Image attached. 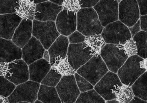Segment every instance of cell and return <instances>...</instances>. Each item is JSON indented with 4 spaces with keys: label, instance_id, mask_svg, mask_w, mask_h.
<instances>
[{
    "label": "cell",
    "instance_id": "cell-1",
    "mask_svg": "<svg viewBox=\"0 0 147 103\" xmlns=\"http://www.w3.org/2000/svg\"><path fill=\"white\" fill-rule=\"evenodd\" d=\"M103 29L93 8H81L77 13V30L85 36L99 35Z\"/></svg>",
    "mask_w": 147,
    "mask_h": 103
},
{
    "label": "cell",
    "instance_id": "cell-2",
    "mask_svg": "<svg viewBox=\"0 0 147 103\" xmlns=\"http://www.w3.org/2000/svg\"><path fill=\"white\" fill-rule=\"evenodd\" d=\"M109 70L101 56L98 55L92 57L86 64L80 67L77 72L94 86Z\"/></svg>",
    "mask_w": 147,
    "mask_h": 103
},
{
    "label": "cell",
    "instance_id": "cell-3",
    "mask_svg": "<svg viewBox=\"0 0 147 103\" xmlns=\"http://www.w3.org/2000/svg\"><path fill=\"white\" fill-rule=\"evenodd\" d=\"M32 35L38 40L45 49L48 50L60 36L56 23L53 21H33Z\"/></svg>",
    "mask_w": 147,
    "mask_h": 103
},
{
    "label": "cell",
    "instance_id": "cell-4",
    "mask_svg": "<svg viewBox=\"0 0 147 103\" xmlns=\"http://www.w3.org/2000/svg\"><path fill=\"white\" fill-rule=\"evenodd\" d=\"M143 59L137 55L129 57L117 73L122 84L132 86L138 78L146 72V70L141 65V62Z\"/></svg>",
    "mask_w": 147,
    "mask_h": 103
},
{
    "label": "cell",
    "instance_id": "cell-5",
    "mask_svg": "<svg viewBox=\"0 0 147 103\" xmlns=\"http://www.w3.org/2000/svg\"><path fill=\"white\" fill-rule=\"evenodd\" d=\"M100 55L110 71L116 74L129 58L119 45L113 44H106Z\"/></svg>",
    "mask_w": 147,
    "mask_h": 103
},
{
    "label": "cell",
    "instance_id": "cell-6",
    "mask_svg": "<svg viewBox=\"0 0 147 103\" xmlns=\"http://www.w3.org/2000/svg\"><path fill=\"white\" fill-rule=\"evenodd\" d=\"M101 35L107 44L122 45L132 38L128 27L117 20L107 25Z\"/></svg>",
    "mask_w": 147,
    "mask_h": 103
},
{
    "label": "cell",
    "instance_id": "cell-7",
    "mask_svg": "<svg viewBox=\"0 0 147 103\" xmlns=\"http://www.w3.org/2000/svg\"><path fill=\"white\" fill-rule=\"evenodd\" d=\"M40 83L28 81L17 85L13 93L7 98L9 103L26 102L34 103L38 99Z\"/></svg>",
    "mask_w": 147,
    "mask_h": 103
},
{
    "label": "cell",
    "instance_id": "cell-8",
    "mask_svg": "<svg viewBox=\"0 0 147 103\" xmlns=\"http://www.w3.org/2000/svg\"><path fill=\"white\" fill-rule=\"evenodd\" d=\"M56 89L62 103H75L80 94L74 75L62 77Z\"/></svg>",
    "mask_w": 147,
    "mask_h": 103
},
{
    "label": "cell",
    "instance_id": "cell-9",
    "mask_svg": "<svg viewBox=\"0 0 147 103\" xmlns=\"http://www.w3.org/2000/svg\"><path fill=\"white\" fill-rule=\"evenodd\" d=\"M92 57L85 42L69 45L67 59L75 71L86 64Z\"/></svg>",
    "mask_w": 147,
    "mask_h": 103
},
{
    "label": "cell",
    "instance_id": "cell-10",
    "mask_svg": "<svg viewBox=\"0 0 147 103\" xmlns=\"http://www.w3.org/2000/svg\"><path fill=\"white\" fill-rule=\"evenodd\" d=\"M140 9L136 0H123L118 5L119 20L130 27L140 19Z\"/></svg>",
    "mask_w": 147,
    "mask_h": 103
},
{
    "label": "cell",
    "instance_id": "cell-11",
    "mask_svg": "<svg viewBox=\"0 0 147 103\" xmlns=\"http://www.w3.org/2000/svg\"><path fill=\"white\" fill-rule=\"evenodd\" d=\"M118 3L117 1H99L93 8L98 15L102 26L117 21L118 18Z\"/></svg>",
    "mask_w": 147,
    "mask_h": 103
},
{
    "label": "cell",
    "instance_id": "cell-12",
    "mask_svg": "<svg viewBox=\"0 0 147 103\" xmlns=\"http://www.w3.org/2000/svg\"><path fill=\"white\" fill-rule=\"evenodd\" d=\"M122 84L117 74L109 71L96 84L94 89L105 100L109 101L116 99L113 91Z\"/></svg>",
    "mask_w": 147,
    "mask_h": 103
},
{
    "label": "cell",
    "instance_id": "cell-13",
    "mask_svg": "<svg viewBox=\"0 0 147 103\" xmlns=\"http://www.w3.org/2000/svg\"><path fill=\"white\" fill-rule=\"evenodd\" d=\"M5 77L16 86L27 82L29 79L28 65L21 59L9 63L8 71Z\"/></svg>",
    "mask_w": 147,
    "mask_h": 103
},
{
    "label": "cell",
    "instance_id": "cell-14",
    "mask_svg": "<svg viewBox=\"0 0 147 103\" xmlns=\"http://www.w3.org/2000/svg\"><path fill=\"white\" fill-rule=\"evenodd\" d=\"M56 25L59 33L63 36H69L77 28V13L63 9L57 17Z\"/></svg>",
    "mask_w": 147,
    "mask_h": 103
},
{
    "label": "cell",
    "instance_id": "cell-15",
    "mask_svg": "<svg viewBox=\"0 0 147 103\" xmlns=\"http://www.w3.org/2000/svg\"><path fill=\"white\" fill-rule=\"evenodd\" d=\"M62 10V6L48 1L36 4L34 18L40 21L54 22Z\"/></svg>",
    "mask_w": 147,
    "mask_h": 103
},
{
    "label": "cell",
    "instance_id": "cell-16",
    "mask_svg": "<svg viewBox=\"0 0 147 103\" xmlns=\"http://www.w3.org/2000/svg\"><path fill=\"white\" fill-rule=\"evenodd\" d=\"M45 49L40 41L32 36L26 45L22 48V60L28 65L41 59L43 57Z\"/></svg>",
    "mask_w": 147,
    "mask_h": 103
},
{
    "label": "cell",
    "instance_id": "cell-17",
    "mask_svg": "<svg viewBox=\"0 0 147 103\" xmlns=\"http://www.w3.org/2000/svg\"><path fill=\"white\" fill-rule=\"evenodd\" d=\"M22 20L16 14L0 15V38L12 40Z\"/></svg>",
    "mask_w": 147,
    "mask_h": 103
},
{
    "label": "cell",
    "instance_id": "cell-18",
    "mask_svg": "<svg viewBox=\"0 0 147 103\" xmlns=\"http://www.w3.org/2000/svg\"><path fill=\"white\" fill-rule=\"evenodd\" d=\"M22 58V50L11 40L0 38V63H11Z\"/></svg>",
    "mask_w": 147,
    "mask_h": 103
},
{
    "label": "cell",
    "instance_id": "cell-19",
    "mask_svg": "<svg viewBox=\"0 0 147 103\" xmlns=\"http://www.w3.org/2000/svg\"><path fill=\"white\" fill-rule=\"evenodd\" d=\"M32 20L22 19L15 30L12 41L21 49L23 48L32 37Z\"/></svg>",
    "mask_w": 147,
    "mask_h": 103
},
{
    "label": "cell",
    "instance_id": "cell-20",
    "mask_svg": "<svg viewBox=\"0 0 147 103\" xmlns=\"http://www.w3.org/2000/svg\"><path fill=\"white\" fill-rule=\"evenodd\" d=\"M52 68L50 62L44 59L38 60L28 66L29 80L41 83Z\"/></svg>",
    "mask_w": 147,
    "mask_h": 103
},
{
    "label": "cell",
    "instance_id": "cell-21",
    "mask_svg": "<svg viewBox=\"0 0 147 103\" xmlns=\"http://www.w3.org/2000/svg\"><path fill=\"white\" fill-rule=\"evenodd\" d=\"M69 46L68 38L60 35L48 49L51 64L57 60L66 58Z\"/></svg>",
    "mask_w": 147,
    "mask_h": 103
},
{
    "label": "cell",
    "instance_id": "cell-22",
    "mask_svg": "<svg viewBox=\"0 0 147 103\" xmlns=\"http://www.w3.org/2000/svg\"><path fill=\"white\" fill-rule=\"evenodd\" d=\"M38 100L43 103H62L56 88L43 85H40Z\"/></svg>",
    "mask_w": 147,
    "mask_h": 103
},
{
    "label": "cell",
    "instance_id": "cell-23",
    "mask_svg": "<svg viewBox=\"0 0 147 103\" xmlns=\"http://www.w3.org/2000/svg\"><path fill=\"white\" fill-rule=\"evenodd\" d=\"M92 56L100 55L101 50L106 45L102 35H94L86 37L84 41Z\"/></svg>",
    "mask_w": 147,
    "mask_h": 103
},
{
    "label": "cell",
    "instance_id": "cell-24",
    "mask_svg": "<svg viewBox=\"0 0 147 103\" xmlns=\"http://www.w3.org/2000/svg\"><path fill=\"white\" fill-rule=\"evenodd\" d=\"M131 88L135 96L147 101V71L138 78Z\"/></svg>",
    "mask_w": 147,
    "mask_h": 103
},
{
    "label": "cell",
    "instance_id": "cell-25",
    "mask_svg": "<svg viewBox=\"0 0 147 103\" xmlns=\"http://www.w3.org/2000/svg\"><path fill=\"white\" fill-rule=\"evenodd\" d=\"M113 93L120 103H129L135 97L131 86L123 84L116 87Z\"/></svg>",
    "mask_w": 147,
    "mask_h": 103
},
{
    "label": "cell",
    "instance_id": "cell-26",
    "mask_svg": "<svg viewBox=\"0 0 147 103\" xmlns=\"http://www.w3.org/2000/svg\"><path fill=\"white\" fill-rule=\"evenodd\" d=\"M36 4L33 1H20V6L16 14L22 19L34 20Z\"/></svg>",
    "mask_w": 147,
    "mask_h": 103
},
{
    "label": "cell",
    "instance_id": "cell-27",
    "mask_svg": "<svg viewBox=\"0 0 147 103\" xmlns=\"http://www.w3.org/2000/svg\"><path fill=\"white\" fill-rule=\"evenodd\" d=\"M51 65L52 69L60 73L63 77L75 74V71L69 63L67 57L65 59L57 60L51 64Z\"/></svg>",
    "mask_w": 147,
    "mask_h": 103
},
{
    "label": "cell",
    "instance_id": "cell-28",
    "mask_svg": "<svg viewBox=\"0 0 147 103\" xmlns=\"http://www.w3.org/2000/svg\"><path fill=\"white\" fill-rule=\"evenodd\" d=\"M137 47V55L143 59L147 58V33L141 31L133 38Z\"/></svg>",
    "mask_w": 147,
    "mask_h": 103
},
{
    "label": "cell",
    "instance_id": "cell-29",
    "mask_svg": "<svg viewBox=\"0 0 147 103\" xmlns=\"http://www.w3.org/2000/svg\"><path fill=\"white\" fill-rule=\"evenodd\" d=\"M75 103H105V100L94 89L80 93Z\"/></svg>",
    "mask_w": 147,
    "mask_h": 103
},
{
    "label": "cell",
    "instance_id": "cell-30",
    "mask_svg": "<svg viewBox=\"0 0 147 103\" xmlns=\"http://www.w3.org/2000/svg\"><path fill=\"white\" fill-rule=\"evenodd\" d=\"M20 1H0V15L16 14Z\"/></svg>",
    "mask_w": 147,
    "mask_h": 103
},
{
    "label": "cell",
    "instance_id": "cell-31",
    "mask_svg": "<svg viewBox=\"0 0 147 103\" xmlns=\"http://www.w3.org/2000/svg\"><path fill=\"white\" fill-rule=\"evenodd\" d=\"M62 77L60 73L51 68L45 77L42 80L41 84L49 87H55L58 84Z\"/></svg>",
    "mask_w": 147,
    "mask_h": 103
},
{
    "label": "cell",
    "instance_id": "cell-32",
    "mask_svg": "<svg viewBox=\"0 0 147 103\" xmlns=\"http://www.w3.org/2000/svg\"><path fill=\"white\" fill-rule=\"evenodd\" d=\"M16 85L5 77L0 76V96L7 98L14 90Z\"/></svg>",
    "mask_w": 147,
    "mask_h": 103
},
{
    "label": "cell",
    "instance_id": "cell-33",
    "mask_svg": "<svg viewBox=\"0 0 147 103\" xmlns=\"http://www.w3.org/2000/svg\"><path fill=\"white\" fill-rule=\"evenodd\" d=\"M119 47L123 51L128 57H132L137 54V47L133 39L127 41L124 44L119 45Z\"/></svg>",
    "mask_w": 147,
    "mask_h": 103
},
{
    "label": "cell",
    "instance_id": "cell-34",
    "mask_svg": "<svg viewBox=\"0 0 147 103\" xmlns=\"http://www.w3.org/2000/svg\"><path fill=\"white\" fill-rule=\"evenodd\" d=\"M76 83L80 91L82 92H86L92 90L94 88L93 85L85 79L80 76L77 73L74 74Z\"/></svg>",
    "mask_w": 147,
    "mask_h": 103
},
{
    "label": "cell",
    "instance_id": "cell-35",
    "mask_svg": "<svg viewBox=\"0 0 147 103\" xmlns=\"http://www.w3.org/2000/svg\"><path fill=\"white\" fill-rule=\"evenodd\" d=\"M62 7L63 9L72 11L76 13L78 12L80 8L79 1L78 0L64 1Z\"/></svg>",
    "mask_w": 147,
    "mask_h": 103
},
{
    "label": "cell",
    "instance_id": "cell-36",
    "mask_svg": "<svg viewBox=\"0 0 147 103\" xmlns=\"http://www.w3.org/2000/svg\"><path fill=\"white\" fill-rule=\"evenodd\" d=\"M86 37L78 31H75L69 36V42L70 44H79L85 41Z\"/></svg>",
    "mask_w": 147,
    "mask_h": 103
},
{
    "label": "cell",
    "instance_id": "cell-37",
    "mask_svg": "<svg viewBox=\"0 0 147 103\" xmlns=\"http://www.w3.org/2000/svg\"><path fill=\"white\" fill-rule=\"evenodd\" d=\"M128 28L129 29L130 34H131V37H132V39H133L134 37L135 36V35H136L139 32L142 31L141 28L140 20H139L135 25L132 26V27H129Z\"/></svg>",
    "mask_w": 147,
    "mask_h": 103
},
{
    "label": "cell",
    "instance_id": "cell-38",
    "mask_svg": "<svg viewBox=\"0 0 147 103\" xmlns=\"http://www.w3.org/2000/svg\"><path fill=\"white\" fill-rule=\"evenodd\" d=\"M99 1H79L80 5L81 8H88L96 6Z\"/></svg>",
    "mask_w": 147,
    "mask_h": 103
},
{
    "label": "cell",
    "instance_id": "cell-39",
    "mask_svg": "<svg viewBox=\"0 0 147 103\" xmlns=\"http://www.w3.org/2000/svg\"><path fill=\"white\" fill-rule=\"evenodd\" d=\"M140 16L147 15V1L139 0L137 1Z\"/></svg>",
    "mask_w": 147,
    "mask_h": 103
},
{
    "label": "cell",
    "instance_id": "cell-40",
    "mask_svg": "<svg viewBox=\"0 0 147 103\" xmlns=\"http://www.w3.org/2000/svg\"><path fill=\"white\" fill-rule=\"evenodd\" d=\"M8 71V64L7 63H0V76L6 77Z\"/></svg>",
    "mask_w": 147,
    "mask_h": 103
},
{
    "label": "cell",
    "instance_id": "cell-41",
    "mask_svg": "<svg viewBox=\"0 0 147 103\" xmlns=\"http://www.w3.org/2000/svg\"><path fill=\"white\" fill-rule=\"evenodd\" d=\"M140 20L142 31L147 33V15L140 16Z\"/></svg>",
    "mask_w": 147,
    "mask_h": 103
},
{
    "label": "cell",
    "instance_id": "cell-42",
    "mask_svg": "<svg viewBox=\"0 0 147 103\" xmlns=\"http://www.w3.org/2000/svg\"><path fill=\"white\" fill-rule=\"evenodd\" d=\"M129 103H147V101H144L140 98L135 96Z\"/></svg>",
    "mask_w": 147,
    "mask_h": 103
},
{
    "label": "cell",
    "instance_id": "cell-43",
    "mask_svg": "<svg viewBox=\"0 0 147 103\" xmlns=\"http://www.w3.org/2000/svg\"><path fill=\"white\" fill-rule=\"evenodd\" d=\"M141 65L142 67L147 71V58L143 59V60L141 62Z\"/></svg>",
    "mask_w": 147,
    "mask_h": 103
},
{
    "label": "cell",
    "instance_id": "cell-44",
    "mask_svg": "<svg viewBox=\"0 0 147 103\" xmlns=\"http://www.w3.org/2000/svg\"><path fill=\"white\" fill-rule=\"evenodd\" d=\"M43 58H44V59L47 62H50V56L48 51H45Z\"/></svg>",
    "mask_w": 147,
    "mask_h": 103
},
{
    "label": "cell",
    "instance_id": "cell-45",
    "mask_svg": "<svg viewBox=\"0 0 147 103\" xmlns=\"http://www.w3.org/2000/svg\"><path fill=\"white\" fill-rule=\"evenodd\" d=\"M0 103H9L7 98L0 96Z\"/></svg>",
    "mask_w": 147,
    "mask_h": 103
},
{
    "label": "cell",
    "instance_id": "cell-46",
    "mask_svg": "<svg viewBox=\"0 0 147 103\" xmlns=\"http://www.w3.org/2000/svg\"><path fill=\"white\" fill-rule=\"evenodd\" d=\"M50 1L51 2L53 3H55V4H57V5H59V6H62L64 2L63 0H56V1Z\"/></svg>",
    "mask_w": 147,
    "mask_h": 103
},
{
    "label": "cell",
    "instance_id": "cell-47",
    "mask_svg": "<svg viewBox=\"0 0 147 103\" xmlns=\"http://www.w3.org/2000/svg\"><path fill=\"white\" fill-rule=\"evenodd\" d=\"M106 103H120L116 99H113V100H109L107 101Z\"/></svg>",
    "mask_w": 147,
    "mask_h": 103
},
{
    "label": "cell",
    "instance_id": "cell-48",
    "mask_svg": "<svg viewBox=\"0 0 147 103\" xmlns=\"http://www.w3.org/2000/svg\"><path fill=\"white\" fill-rule=\"evenodd\" d=\"M48 1H33L34 3L35 4H38V3H41L45 2Z\"/></svg>",
    "mask_w": 147,
    "mask_h": 103
},
{
    "label": "cell",
    "instance_id": "cell-49",
    "mask_svg": "<svg viewBox=\"0 0 147 103\" xmlns=\"http://www.w3.org/2000/svg\"><path fill=\"white\" fill-rule=\"evenodd\" d=\"M34 103H43L42 102H40V101H38V100H37V101H36V102H35Z\"/></svg>",
    "mask_w": 147,
    "mask_h": 103
},
{
    "label": "cell",
    "instance_id": "cell-50",
    "mask_svg": "<svg viewBox=\"0 0 147 103\" xmlns=\"http://www.w3.org/2000/svg\"><path fill=\"white\" fill-rule=\"evenodd\" d=\"M18 103H31L26 102H19Z\"/></svg>",
    "mask_w": 147,
    "mask_h": 103
}]
</instances>
